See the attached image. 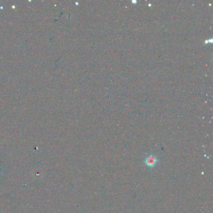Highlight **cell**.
<instances>
[{"instance_id": "6da1fadb", "label": "cell", "mask_w": 213, "mask_h": 213, "mask_svg": "<svg viewBox=\"0 0 213 213\" xmlns=\"http://www.w3.org/2000/svg\"><path fill=\"white\" fill-rule=\"evenodd\" d=\"M157 162V158L153 155H150L148 156L145 160L146 165L149 167H154L156 165Z\"/></svg>"}]
</instances>
